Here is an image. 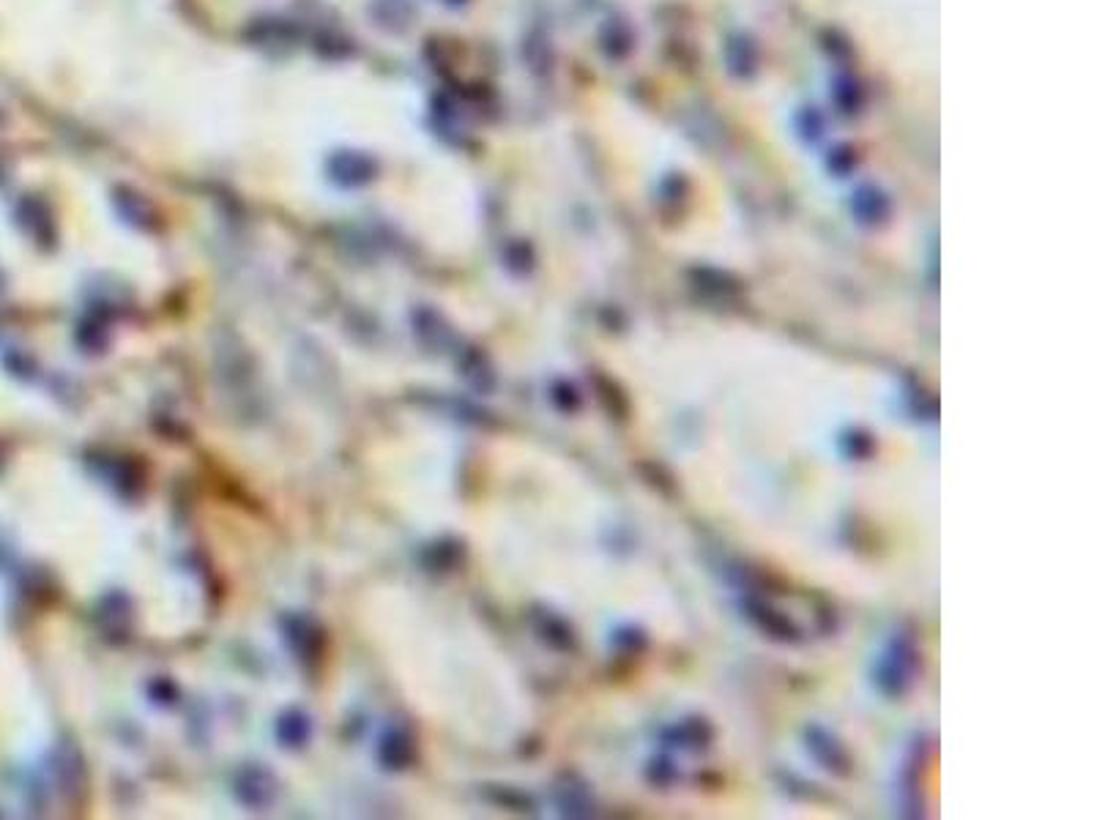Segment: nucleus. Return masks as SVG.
Listing matches in <instances>:
<instances>
[{
    "label": "nucleus",
    "instance_id": "f257e3e1",
    "mask_svg": "<svg viewBox=\"0 0 1094 820\" xmlns=\"http://www.w3.org/2000/svg\"><path fill=\"white\" fill-rule=\"evenodd\" d=\"M671 462L739 523L821 569H854V525L906 487L909 432L876 375L747 328L657 331L632 350Z\"/></svg>",
    "mask_w": 1094,
    "mask_h": 820
}]
</instances>
